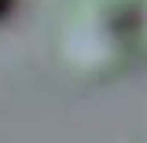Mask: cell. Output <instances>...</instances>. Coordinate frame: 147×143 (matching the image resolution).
I'll use <instances>...</instances> for the list:
<instances>
[{
	"instance_id": "cell-1",
	"label": "cell",
	"mask_w": 147,
	"mask_h": 143,
	"mask_svg": "<svg viewBox=\"0 0 147 143\" xmlns=\"http://www.w3.org/2000/svg\"><path fill=\"white\" fill-rule=\"evenodd\" d=\"M11 4H15V0H0V18L7 15V11H11Z\"/></svg>"
}]
</instances>
